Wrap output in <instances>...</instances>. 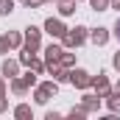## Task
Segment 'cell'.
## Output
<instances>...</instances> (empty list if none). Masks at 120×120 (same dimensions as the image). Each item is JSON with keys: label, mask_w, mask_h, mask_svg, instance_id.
Returning a JSON list of instances; mask_svg holds the SVG:
<instances>
[{"label": "cell", "mask_w": 120, "mask_h": 120, "mask_svg": "<svg viewBox=\"0 0 120 120\" xmlns=\"http://www.w3.org/2000/svg\"><path fill=\"white\" fill-rule=\"evenodd\" d=\"M115 34H117V39H120V20H117V28H115Z\"/></svg>", "instance_id": "6da1fadb"}]
</instances>
